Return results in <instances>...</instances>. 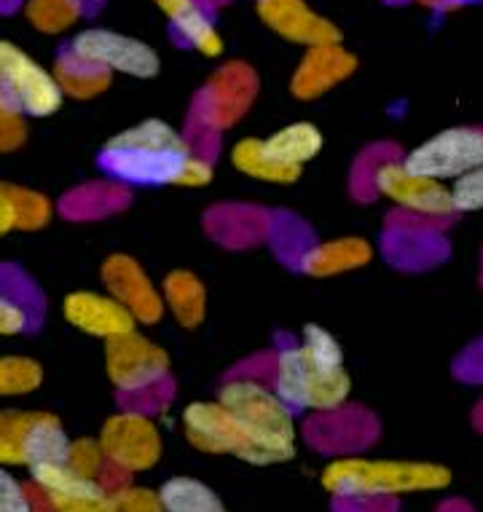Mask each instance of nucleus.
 Returning a JSON list of instances; mask_svg holds the SVG:
<instances>
[{"label":"nucleus","instance_id":"f257e3e1","mask_svg":"<svg viewBox=\"0 0 483 512\" xmlns=\"http://www.w3.org/2000/svg\"><path fill=\"white\" fill-rule=\"evenodd\" d=\"M272 389L293 411H341L352 397V376L339 338L317 322L304 325L301 341L277 354Z\"/></svg>","mask_w":483,"mask_h":512},{"label":"nucleus","instance_id":"f03ea898","mask_svg":"<svg viewBox=\"0 0 483 512\" xmlns=\"http://www.w3.org/2000/svg\"><path fill=\"white\" fill-rule=\"evenodd\" d=\"M191 143L164 118H143L121 129L100 151V167L119 183L140 188L178 185L191 159Z\"/></svg>","mask_w":483,"mask_h":512},{"label":"nucleus","instance_id":"7ed1b4c3","mask_svg":"<svg viewBox=\"0 0 483 512\" xmlns=\"http://www.w3.org/2000/svg\"><path fill=\"white\" fill-rule=\"evenodd\" d=\"M218 403L237 421L250 443V464L272 467L296 456V411L258 378H229L221 387Z\"/></svg>","mask_w":483,"mask_h":512},{"label":"nucleus","instance_id":"20e7f679","mask_svg":"<svg viewBox=\"0 0 483 512\" xmlns=\"http://www.w3.org/2000/svg\"><path fill=\"white\" fill-rule=\"evenodd\" d=\"M451 478L454 475L443 464L365 456H341L325 464L320 472L322 488L347 502H376L424 491H443L451 486Z\"/></svg>","mask_w":483,"mask_h":512},{"label":"nucleus","instance_id":"39448f33","mask_svg":"<svg viewBox=\"0 0 483 512\" xmlns=\"http://www.w3.org/2000/svg\"><path fill=\"white\" fill-rule=\"evenodd\" d=\"M62 102L65 94L49 68L14 41H0V108L46 118L54 116Z\"/></svg>","mask_w":483,"mask_h":512},{"label":"nucleus","instance_id":"423d86ee","mask_svg":"<svg viewBox=\"0 0 483 512\" xmlns=\"http://www.w3.org/2000/svg\"><path fill=\"white\" fill-rule=\"evenodd\" d=\"M108 467L121 475H140L153 470L164 456V437L156 424L143 411H119L105 419L97 435Z\"/></svg>","mask_w":483,"mask_h":512},{"label":"nucleus","instance_id":"0eeeda50","mask_svg":"<svg viewBox=\"0 0 483 512\" xmlns=\"http://www.w3.org/2000/svg\"><path fill=\"white\" fill-rule=\"evenodd\" d=\"M400 161L416 175L451 183L454 177L483 167V126H451L435 132Z\"/></svg>","mask_w":483,"mask_h":512},{"label":"nucleus","instance_id":"6e6552de","mask_svg":"<svg viewBox=\"0 0 483 512\" xmlns=\"http://www.w3.org/2000/svg\"><path fill=\"white\" fill-rule=\"evenodd\" d=\"M68 49L100 68L111 70L113 76L119 73L137 81H151L161 70L159 51L153 49L151 43L140 41L135 35L116 33L108 27H86L73 35Z\"/></svg>","mask_w":483,"mask_h":512},{"label":"nucleus","instance_id":"1a4fd4ad","mask_svg":"<svg viewBox=\"0 0 483 512\" xmlns=\"http://www.w3.org/2000/svg\"><path fill=\"white\" fill-rule=\"evenodd\" d=\"M105 373L119 392L137 395L159 387L170 376V354L145 333L132 330L105 344Z\"/></svg>","mask_w":483,"mask_h":512},{"label":"nucleus","instance_id":"9d476101","mask_svg":"<svg viewBox=\"0 0 483 512\" xmlns=\"http://www.w3.org/2000/svg\"><path fill=\"white\" fill-rule=\"evenodd\" d=\"M373 191L384 199H390L408 215L416 218H454L449 199V185L433 177L416 175L403 161H382L373 169Z\"/></svg>","mask_w":483,"mask_h":512},{"label":"nucleus","instance_id":"9b49d317","mask_svg":"<svg viewBox=\"0 0 483 512\" xmlns=\"http://www.w3.org/2000/svg\"><path fill=\"white\" fill-rule=\"evenodd\" d=\"M100 279L105 293L113 295L135 317L137 325H156L167 314L159 285L148 277L137 258L116 252L102 261Z\"/></svg>","mask_w":483,"mask_h":512},{"label":"nucleus","instance_id":"f8f14e48","mask_svg":"<svg viewBox=\"0 0 483 512\" xmlns=\"http://www.w3.org/2000/svg\"><path fill=\"white\" fill-rule=\"evenodd\" d=\"M188 445L210 456H234L250 464V443L218 400H196L180 413Z\"/></svg>","mask_w":483,"mask_h":512},{"label":"nucleus","instance_id":"ddd939ff","mask_svg":"<svg viewBox=\"0 0 483 512\" xmlns=\"http://www.w3.org/2000/svg\"><path fill=\"white\" fill-rule=\"evenodd\" d=\"M27 472L51 512H108V486L102 480L76 475L65 462L35 464Z\"/></svg>","mask_w":483,"mask_h":512},{"label":"nucleus","instance_id":"4468645a","mask_svg":"<svg viewBox=\"0 0 483 512\" xmlns=\"http://www.w3.org/2000/svg\"><path fill=\"white\" fill-rule=\"evenodd\" d=\"M258 97V78L245 62H229L212 73L202 92L204 121L212 129H231L239 124Z\"/></svg>","mask_w":483,"mask_h":512},{"label":"nucleus","instance_id":"2eb2a0df","mask_svg":"<svg viewBox=\"0 0 483 512\" xmlns=\"http://www.w3.org/2000/svg\"><path fill=\"white\" fill-rule=\"evenodd\" d=\"M255 11L272 33L306 49L341 43L339 27L317 14L306 0H255Z\"/></svg>","mask_w":483,"mask_h":512},{"label":"nucleus","instance_id":"dca6fc26","mask_svg":"<svg viewBox=\"0 0 483 512\" xmlns=\"http://www.w3.org/2000/svg\"><path fill=\"white\" fill-rule=\"evenodd\" d=\"M357 70V57L341 43L312 46L290 76V94L301 102H312L344 84Z\"/></svg>","mask_w":483,"mask_h":512},{"label":"nucleus","instance_id":"f3484780","mask_svg":"<svg viewBox=\"0 0 483 512\" xmlns=\"http://www.w3.org/2000/svg\"><path fill=\"white\" fill-rule=\"evenodd\" d=\"M62 317L68 319V325H73L86 336L100 338L105 344L140 328L135 317L113 295L94 293V290L70 293L62 301Z\"/></svg>","mask_w":483,"mask_h":512},{"label":"nucleus","instance_id":"a211bd4d","mask_svg":"<svg viewBox=\"0 0 483 512\" xmlns=\"http://www.w3.org/2000/svg\"><path fill=\"white\" fill-rule=\"evenodd\" d=\"M371 261L373 244L368 239H363V236H336V239L317 242L309 250L301 252L298 269L306 277L325 279L363 269Z\"/></svg>","mask_w":483,"mask_h":512},{"label":"nucleus","instance_id":"6ab92c4d","mask_svg":"<svg viewBox=\"0 0 483 512\" xmlns=\"http://www.w3.org/2000/svg\"><path fill=\"white\" fill-rule=\"evenodd\" d=\"M156 9L170 19V25L175 27V33L194 46L202 57H221L226 43H223L218 27L210 19V14L196 3V0H153Z\"/></svg>","mask_w":483,"mask_h":512},{"label":"nucleus","instance_id":"aec40b11","mask_svg":"<svg viewBox=\"0 0 483 512\" xmlns=\"http://www.w3.org/2000/svg\"><path fill=\"white\" fill-rule=\"evenodd\" d=\"M161 301L180 328H199L207 317V287L194 271L172 269L161 279Z\"/></svg>","mask_w":483,"mask_h":512},{"label":"nucleus","instance_id":"412c9836","mask_svg":"<svg viewBox=\"0 0 483 512\" xmlns=\"http://www.w3.org/2000/svg\"><path fill=\"white\" fill-rule=\"evenodd\" d=\"M231 167L242 172L250 180L266 185H293L301 180L304 169L290 167L282 159H277L263 137H242L231 148Z\"/></svg>","mask_w":483,"mask_h":512},{"label":"nucleus","instance_id":"4be33fe9","mask_svg":"<svg viewBox=\"0 0 483 512\" xmlns=\"http://www.w3.org/2000/svg\"><path fill=\"white\" fill-rule=\"evenodd\" d=\"M51 73L57 78V86L62 89V94L70 97V100H94V97H100L113 86L111 70L78 57L70 49L62 51Z\"/></svg>","mask_w":483,"mask_h":512},{"label":"nucleus","instance_id":"5701e85b","mask_svg":"<svg viewBox=\"0 0 483 512\" xmlns=\"http://www.w3.org/2000/svg\"><path fill=\"white\" fill-rule=\"evenodd\" d=\"M269 151L282 159L290 167L304 169L309 161H314L322 153V145H325V137L314 124L309 121H296V124H288L272 132L269 137H263Z\"/></svg>","mask_w":483,"mask_h":512},{"label":"nucleus","instance_id":"b1692460","mask_svg":"<svg viewBox=\"0 0 483 512\" xmlns=\"http://www.w3.org/2000/svg\"><path fill=\"white\" fill-rule=\"evenodd\" d=\"M159 499L164 512H223V499L215 494L204 480L191 475H175L164 480L159 488Z\"/></svg>","mask_w":483,"mask_h":512},{"label":"nucleus","instance_id":"393cba45","mask_svg":"<svg viewBox=\"0 0 483 512\" xmlns=\"http://www.w3.org/2000/svg\"><path fill=\"white\" fill-rule=\"evenodd\" d=\"M70 437L62 427V421L54 413L33 411L30 421V432H27V451H25V467L49 462H65L68 454Z\"/></svg>","mask_w":483,"mask_h":512},{"label":"nucleus","instance_id":"a878e982","mask_svg":"<svg viewBox=\"0 0 483 512\" xmlns=\"http://www.w3.org/2000/svg\"><path fill=\"white\" fill-rule=\"evenodd\" d=\"M84 11V0H27V22L46 35H60L76 25Z\"/></svg>","mask_w":483,"mask_h":512},{"label":"nucleus","instance_id":"bb28decb","mask_svg":"<svg viewBox=\"0 0 483 512\" xmlns=\"http://www.w3.org/2000/svg\"><path fill=\"white\" fill-rule=\"evenodd\" d=\"M43 384V365L22 354H0V397L33 395Z\"/></svg>","mask_w":483,"mask_h":512},{"label":"nucleus","instance_id":"cd10ccee","mask_svg":"<svg viewBox=\"0 0 483 512\" xmlns=\"http://www.w3.org/2000/svg\"><path fill=\"white\" fill-rule=\"evenodd\" d=\"M33 411H0V467H25Z\"/></svg>","mask_w":483,"mask_h":512},{"label":"nucleus","instance_id":"c85d7f7f","mask_svg":"<svg viewBox=\"0 0 483 512\" xmlns=\"http://www.w3.org/2000/svg\"><path fill=\"white\" fill-rule=\"evenodd\" d=\"M11 199H14V215H17V231H41L54 218V204L46 194L25 188V185H11Z\"/></svg>","mask_w":483,"mask_h":512},{"label":"nucleus","instance_id":"c756f323","mask_svg":"<svg viewBox=\"0 0 483 512\" xmlns=\"http://www.w3.org/2000/svg\"><path fill=\"white\" fill-rule=\"evenodd\" d=\"M65 464H68L76 475H84V478L94 480H102L105 478V472L111 470V467H108V459L102 454L100 443H97V437H76V440H70L68 454H65Z\"/></svg>","mask_w":483,"mask_h":512},{"label":"nucleus","instance_id":"7c9ffc66","mask_svg":"<svg viewBox=\"0 0 483 512\" xmlns=\"http://www.w3.org/2000/svg\"><path fill=\"white\" fill-rule=\"evenodd\" d=\"M108 512H164L159 491L137 483H119L108 488Z\"/></svg>","mask_w":483,"mask_h":512},{"label":"nucleus","instance_id":"2f4dec72","mask_svg":"<svg viewBox=\"0 0 483 512\" xmlns=\"http://www.w3.org/2000/svg\"><path fill=\"white\" fill-rule=\"evenodd\" d=\"M449 185V199L454 215L483 212V167H475L465 175L454 177Z\"/></svg>","mask_w":483,"mask_h":512},{"label":"nucleus","instance_id":"473e14b6","mask_svg":"<svg viewBox=\"0 0 483 512\" xmlns=\"http://www.w3.org/2000/svg\"><path fill=\"white\" fill-rule=\"evenodd\" d=\"M38 504L33 483L27 486L9 467H0V512H38Z\"/></svg>","mask_w":483,"mask_h":512},{"label":"nucleus","instance_id":"72a5a7b5","mask_svg":"<svg viewBox=\"0 0 483 512\" xmlns=\"http://www.w3.org/2000/svg\"><path fill=\"white\" fill-rule=\"evenodd\" d=\"M27 140V124L22 113L0 108V153H11L22 148Z\"/></svg>","mask_w":483,"mask_h":512},{"label":"nucleus","instance_id":"f704fd0d","mask_svg":"<svg viewBox=\"0 0 483 512\" xmlns=\"http://www.w3.org/2000/svg\"><path fill=\"white\" fill-rule=\"evenodd\" d=\"M30 319H27V309L19 301H14L11 295L0 293V338H11L25 333Z\"/></svg>","mask_w":483,"mask_h":512},{"label":"nucleus","instance_id":"c9c22d12","mask_svg":"<svg viewBox=\"0 0 483 512\" xmlns=\"http://www.w3.org/2000/svg\"><path fill=\"white\" fill-rule=\"evenodd\" d=\"M212 177H215L212 161L191 153V159L186 161V167L178 177V188H207L212 183Z\"/></svg>","mask_w":483,"mask_h":512},{"label":"nucleus","instance_id":"e433bc0d","mask_svg":"<svg viewBox=\"0 0 483 512\" xmlns=\"http://www.w3.org/2000/svg\"><path fill=\"white\" fill-rule=\"evenodd\" d=\"M11 231H17V215H14V199H11L9 183H0V239Z\"/></svg>","mask_w":483,"mask_h":512},{"label":"nucleus","instance_id":"4c0bfd02","mask_svg":"<svg viewBox=\"0 0 483 512\" xmlns=\"http://www.w3.org/2000/svg\"><path fill=\"white\" fill-rule=\"evenodd\" d=\"M223 512H229V510H223Z\"/></svg>","mask_w":483,"mask_h":512}]
</instances>
